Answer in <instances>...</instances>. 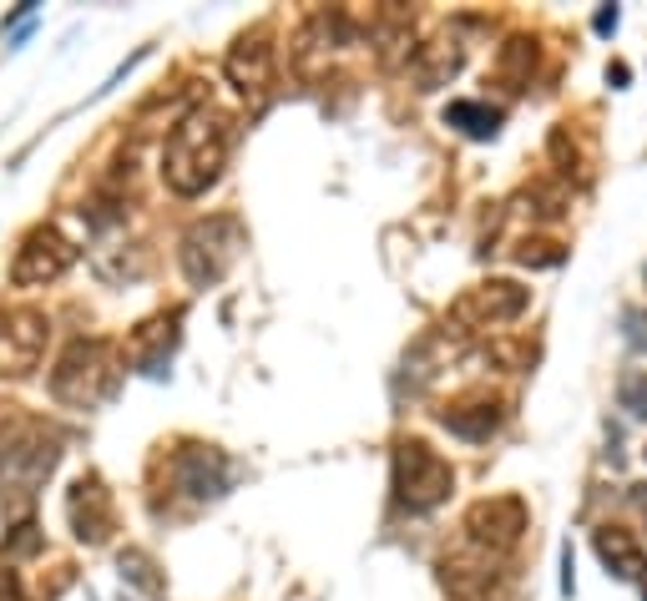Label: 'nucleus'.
<instances>
[{
	"instance_id": "nucleus-17",
	"label": "nucleus",
	"mask_w": 647,
	"mask_h": 601,
	"mask_svg": "<svg viewBox=\"0 0 647 601\" xmlns=\"http://www.w3.org/2000/svg\"><path fill=\"white\" fill-rule=\"evenodd\" d=\"M597 556L612 566V571L622 576V581H633V576H643V546H637L627 531H597Z\"/></svg>"
},
{
	"instance_id": "nucleus-9",
	"label": "nucleus",
	"mask_w": 647,
	"mask_h": 601,
	"mask_svg": "<svg viewBox=\"0 0 647 601\" xmlns=\"http://www.w3.org/2000/svg\"><path fill=\"white\" fill-rule=\"evenodd\" d=\"M71 263H77V249L56 233L51 222H41V228H31V233L21 238V249H15L11 284L15 288H46V284H56V278L67 274Z\"/></svg>"
},
{
	"instance_id": "nucleus-21",
	"label": "nucleus",
	"mask_w": 647,
	"mask_h": 601,
	"mask_svg": "<svg viewBox=\"0 0 647 601\" xmlns=\"http://www.w3.org/2000/svg\"><path fill=\"white\" fill-rule=\"evenodd\" d=\"M622 405L633 409V415H647V374H627L622 380Z\"/></svg>"
},
{
	"instance_id": "nucleus-10",
	"label": "nucleus",
	"mask_w": 647,
	"mask_h": 601,
	"mask_svg": "<svg viewBox=\"0 0 647 601\" xmlns=\"http://www.w3.org/2000/svg\"><path fill=\"white\" fill-rule=\"evenodd\" d=\"M67 521H71V536L86 541V546H102L117 525V510H112V490H106L102 475H81L67 496Z\"/></svg>"
},
{
	"instance_id": "nucleus-5",
	"label": "nucleus",
	"mask_w": 647,
	"mask_h": 601,
	"mask_svg": "<svg viewBox=\"0 0 647 601\" xmlns=\"http://www.w3.org/2000/svg\"><path fill=\"white\" fill-rule=\"evenodd\" d=\"M455 490V471L425 440L395 444V500L405 510H436Z\"/></svg>"
},
{
	"instance_id": "nucleus-22",
	"label": "nucleus",
	"mask_w": 647,
	"mask_h": 601,
	"mask_svg": "<svg viewBox=\"0 0 647 601\" xmlns=\"http://www.w3.org/2000/svg\"><path fill=\"white\" fill-rule=\"evenodd\" d=\"M0 601H26L21 597V576H15L11 566H0Z\"/></svg>"
},
{
	"instance_id": "nucleus-14",
	"label": "nucleus",
	"mask_w": 647,
	"mask_h": 601,
	"mask_svg": "<svg viewBox=\"0 0 647 601\" xmlns=\"http://www.w3.org/2000/svg\"><path fill=\"white\" fill-rule=\"evenodd\" d=\"M172 344H177V314L147 319V324L132 334V344H127V359H132L142 374H162V359L172 354Z\"/></svg>"
},
{
	"instance_id": "nucleus-15",
	"label": "nucleus",
	"mask_w": 647,
	"mask_h": 601,
	"mask_svg": "<svg viewBox=\"0 0 647 601\" xmlns=\"http://www.w3.org/2000/svg\"><path fill=\"white\" fill-rule=\"evenodd\" d=\"M440 425L450 435H461V440H490V430L501 425V409L490 400H461V405L440 409Z\"/></svg>"
},
{
	"instance_id": "nucleus-6",
	"label": "nucleus",
	"mask_w": 647,
	"mask_h": 601,
	"mask_svg": "<svg viewBox=\"0 0 647 601\" xmlns=\"http://www.w3.org/2000/svg\"><path fill=\"white\" fill-rule=\"evenodd\" d=\"M440 581L455 601H506L511 597V571H506V556H490L481 546H455L440 562Z\"/></svg>"
},
{
	"instance_id": "nucleus-4",
	"label": "nucleus",
	"mask_w": 647,
	"mask_h": 601,
	"mask_svg": "<svg viewBox=\"0 0 647 601\" xmlns=\"http://www.w3.org/2000/svg\"><path fill=\"white\" fill-rule=\"evenodd\" d=\"M56 460H61V450H56V440L41 425L26 419V425L5 430V440H0V496L31 500L36 485L56 471Z\"/></svg>"
},
{
	"instance_id": "nucleus-11",
	"label": "nucleus",
	"mask_w": 647,
	"mask_h": 601,
	"mask_svg": "<svg viewBox=\"0 0 647 601\" xmlns=\"http://www.w3.org/2000/svg\"><path fill=\"white\" fill-rule=\"evenodd\" d=\"M521 309H527V288L506 284V278H490V284L471 288V293L450 309V319L465 328H496V324H511Z\"/></svg>"
},
{
	"instance_id": "nucleus-16",
	"label": "nucleus",
	"mask_w": 647,
	"mask_h": 601,
	"mask_svg": "<svg viewBox=\"0 0 647 601\" xmlns=\"http://www.w3.org/2000/svg\"><path fill=\"white\" fill-rule=\"evenodd\" d=\"M465 51L455 46V41H430V46H420V56H415V81H420V92H436L440 81H450L455 71H461Z\"/></svg>"
},
{
	"instance_id": "nucleus-3",
	"label": "nucleus",
	"mask_w": 647,
	"mask_h": 601,
	"mask_svg": "<svg viewBox=\"0 0 647 601\" xmlns=\"http://www.w3.org/2000/svg\"><path fill=\"white\" fill-rule=\"evenodd\" d=\"M239 253H243V222L239 218H203L183 233L177 258H183L187 284L212 288L233 263H239Z\"/></svg>"
},
{
	"instance_id": "nucleus-13",
	"label": "nucleus",
	"mask_w": 647,
	"mask_h": 601,
	"mask_svg": "<svg viewBox=\"0 0 647 601\" xmlns=\"http://www.w3.org/2000/svg\"><path fill=\"white\" fill-rule=\"evenodd\" d=\"M268 77H274V46H268V26H253L233 41L228 51V81L239 86L243 96L249 92H264Z\"/></svg>"
},
{
	"instance_id": "nucleus-18",
	"label": "nucleus",
	"mask_w": 647,
	"mask_h": 601,
	"mask_svg": "<svg viewBox=\"0 0 647 601\" xmlns=\"http://www.w3.org/2000/svg\"><path fill=\"white\" fill-rule=\"evenodd\" d=\"M446 127H461L465 137L486 142V137L501 131V112H496V106H481V102H450L446 106Z\"/></svg>"
},
{
	"instance_id": "nucleus-2",
	"label": "nucleus",
	"mask_w": 647,
	"mask_h": 601,
	"mask_svg": "<svg viewBox=\"0 0 647 601\" xmlns=\"http://www.w3.org/2000/svg\"><path fill=\"white\" fill-rule=\"evenodd\" d=\"M122 359L106 339H71L51 369V400L67 409H102L122 390Z\"/></svg>"
},
{
	"instance_id": "nucleus-12",
	"label": "nucleus",
	"mask_w": 647,
	"mask_h": 601,
	"mask_svg": "<svg viewBox=\"0 0 647 601\" xmlns=\"http://www.w3.org/2000/svg\"><path fill=\"white\" fill-rule=\"evenodd\" d=\"M172 485L193 500H218L228 490V460L212 444H187L172 455Z\"/></svg>"
},
{
	"instance_id": "nucleus-1",
	"label": "nucleus",
	"mask_w": 647,
	"mask_h": 601,
	"mask_svg": "<svg viewBox=\"0 0 647 601\" xmlns=\"http://www.w3.org/2000/svg\"><path fill=\"white\" fill-rule=\"evenodd\" d=\"M223 162H228V117L212 112V106H198V112H187L172 127L167 147H162V183L177 197H198L223 177Z\"/></svg>"
},
{
	"instance_id": "nucleus-7",
	"label": "nucleus",
	"mask_w": 647,
	"mask_h": 601,
	"mask_svg": "<svg viewBox=\"0 0 647 601\" xmlns=\"http://www.w3.org/2000/svg\"><path fill=\"white\" fill-rule=\"evenodd\" d=\"M51 339V319L41 309H5L0 314V380H26L41 369V354Z\"/></svg>"
},
{
	"instance_id": "nucleus-19",
	"label": "nucleus",
	"mask_w": 647,
	"mask_h": 601,
	"mask_svg": "<svg viewBox=\"0 0 647 601\" xmlns=\"http://www.w3.org/2000/svg\"><path fill=\"white\" fill-rule=\"evenodd\" d=\"M117 566H122V581H132V587H142L147 597H167V587L158 581V566H152V556L147 551H122L117 556Z\"/></svg>"
},
{
	"instance_id": "nucleus-8",
	"label": "nucleus",
	"mask_w": 647,
	"mask_h": 601,
	"mask_svg": "<svg viewBox=\"0 0 647 601\" xmlns=\"http://www.w3.org/2000/svg\"><path fill=\"white\" fill-rule=\"evenodd\" d=\"M465 546H481L490 551V556H511L516 541H521V531H527V506L516 496H496V500H476V506L465 510Z\"/></svg>"
},
{
	"instance_id": "nucleus-20",
	"label": "nucleus",
	"mask_w": 647,
	"mask_h": 601,
	"mask_svg": "<svg viewBox=\"0 0 647 601\" xmlns=\"http://www.w3.org/2000/svg\"><path fill=\"white\" fill-rule=\"evenodd\" d=\"M527 56L536 61V46L516 36L511 46H506V56H501V77H506V81H527Z\"/></svg>"
}]
</instances>
